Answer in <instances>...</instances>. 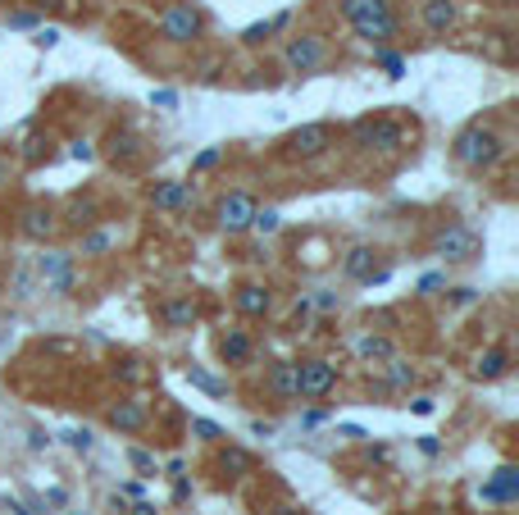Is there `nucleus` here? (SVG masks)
<instances>
[{
    "instance_id": "0eeeda50",
    "label": "nucleus",
    "mask_w": 519,
    "mask_h": 515,
    "mask_svg": "<svg viewBox=\"0 0 519 515\" xmlns=\"http://www.w3.org/2000/svg\"><path fill=\"white\" fill-rule=\"evenodd\" d=\"M214 219H219V229H224L228 238L251 233V219H255V196H251V192H228L224 201H219Z\"/></svg>"
},
{
    "instance_id": "f3484780",
    "label": "nucleus",
    "mask_w": 519,
    "mask_h": 515,
    "mask_svg": "<svg viewBox=\"0 0 519 515\" xmlns=\"http://www.w3.org/2000/svg\"><path fill=\"white\" fill-rule=\"evenodd\" d=\"M192 196V183H156L151 187V205L156 210H183Z\"/></svg>"
},
{
    "instance_id": "dca6fc26",
    "label": "nucleus",
    "mask_w": 519,
    "mask_h": 515,
    "mask_svg": "<svg viewBox=\"0 0 519 515\" xmlns=\"http://www.w3.org/2000/svg\"><path fill=\"white\" fill-rule=\"evenodd\" d=\"M506 370H510V351H506V347H488V351L479 356V365H474V379L492 384V379H501Z\"/></svg>"
},
{
    "instance_id": "a19ab883",
    "label": "nucleus",
    "mask_w": 519,
    "mask_h": 515,
    "mask_svg": "<svg viewBox=\"0 0 519 515\" xmlns=\"http://www.w3.org/2000/svg\"><path fill=\"white\" fill-rule=\"evenodd\" d=\"M73 160H92V146L87 141H73Z\"/></svg>"
},
{
    "instance_id": "4c0bfd02",
    "label": "nucleus",
    "mask_w": 519,
    "mask_h": 515,
    "mask_svg": "<svg viewBox=\"0 0 519 515\" xmlns=\"http://www.w3.org/2000/svg\"><path fill=\"white\" fill-rule=\"evenodd\" d=\"M41 146H46L41 137H32V141H28V151H23V160H28V165H37V160H41Z\"/></svg>"
},
{
    "instance_id": "ddd939ff",
    "label": "nucleus",
    "mask_w": 519,
    "mask_h": 515,
    "mask_svg": "<svg viewBox=\"0 0 519 515\" xmlns=\"http://www.w3.org/2000/svg\"><path fill=\"white\" fill-rule=\"evenodd\" d=\"M233 306H237V315H246V320H264V315L273 311V297H269V287H260V283H246V287H237Z\"/></svg>"
},
{
    "instance_id": "49530a36",
    "label": "nucleus",
    "mask_w": 519,
    "mask_h": 515,
    "mask_svg": "<svg viewBox=\"0 0 519 515\" xmlns=\"http://www.w3.org/2000/svg\"><path fill=\"white\" fill-rule=\"evenodd\" d=\"M251 433H255V438H269V433H273V424H264V420H255V424H251Z\"/></svg>"
},
{
    "instance_id": "6ab92c4d",
    "label": "nucleus",
    "mask_w": 519,
    "mask_h": 515,
    "mask_svg": "<svg viewBox=\"0 0 519 515\" xmlns=\"http://www.w3.org/2000/svg\"><path fill=\"white\" fill-rule=\"evenodd\" d=\"M355 356L369 360V365H374V360H392V356H397V342L383 338V333H364V338L355 342Z\"/></svg>"
},
{
    "instance_id": "de8ad7c7",
    "label": "nucleus",
    "mask_w": 519,
    "mask_h": 515,
    "mask_svg": "<svg viewBox=\"0 0 519 515\" xmlns=\"http://www.w3.org/2000/svg\"><path fill=\"white\" fill-rule=\"evenodd\" d=\"M187 492H192V488H187V479H178V483H174V501H187Z\"/></svg>"
},
{
    "instance_id": "aec40b11",
    "label": "nucleus",
    "mask_w": 519,
    "mask_h": 515,
    "mask_svg": "<svg viewBox=\"0 0 519 515\" xmlns=\"http://www.w3.org/2000/svg\"><path fill=\"white\" fill-rule=\"evenodd\" d=\"M269 393L273 397H282V402H301V397H296V365H273V370H269Z\"/></svg>"
},
{
    "instance_id": "2eb2a0df",
    "label": "nucleus",
    "mask_w": 519,
    "mask_h": 515,
    "mask_svg": "<svg viewBox=\"0 0 519 515\" xmlns=\"http://www.w3.org/2000/svg\"><path fill=\"white\" fill-rule=\"evenodd\" d=\"M160 324L165 329H192L196 324V302L192 297H174L160 306Z\"/></svg>"
},
{
    "instance_id": "393cba45",
    "label": "nucleus",
    "mask_w": 519,
    "mask_h": 515,
    "mask_svg": "<svg viewBox=\"0 0 519 515\" xmlns=\"http://www.w3.org/2000/svg\"><path fill=\"white\" fill-rule=\"evenodd\" d=\"M383 365H388V388H410V384H415V370H410L406 360L392 356V360H383Z\"/></svg>"
},
{
    "instance_id": "a211bd4d",
    "label": "nucleus",
    "mask_w": 519,
    "mask_h": 515,
    "mask_svg": "<svg viewBox=\"0 0 519 515\" xmlns=\"http://www.w3.org/2000/svg\"><path fill=\"white\" fill-rule=\"evenodd\" d=\"M251 351H255V347H251V338H246L242 329H228L224 338H219V356H224L228 365H246Z\"/></svg>"
},
{
    "instance_id": "473e14b6",
    "label": "nucleus",
    "mask_w": 519,
    "mask_h": 515,
    "mask_svg": "<svg viewBox=\"0 0 519 515\" xmlns=\"http://www.w3.org/2000/svg\"><path fill=\"white\" fill-rule=\"evenodd\" d=\"M128 461H132V465H137V470H141L146 479L156 474V456H151V452H141V447H132V452H128Z\"/></svg>"
},
{
    "instance_id": "412c9836",
    "label": "nucleus",
    "mask_w": 519,
    "mask_h": 515,
    "mask_svg": "<svg viewBox=\"0 0 519 515\" xmlns=\"http://www.w3.org/2000/svg\"><path fill=\"white\" fill-rule=\"evenodd\" d=\"M515 492H519V488H515V465H501V470L492 474V483H483V497H488V501H506V506H510Z\"/></svg>"
},
{
    "instance_id": "20e7f679",
    "label": "nucleus",
    "mask_w": 519,
    "mask_h": 515,
    "mask_svg": "<svg viewBox=\"0 0 519 515\" xmlns=\"http://www.w3.org/2000/svg\"><path fill=\"white\" fill-rule=\"evenodd\" d=\"M351 141L360 146V151H383V156H392V151H401V146L410 141V132H406V123H397V119H360V123L351 128Z\"/></svg>"
},
{
    "instance_id": "9b49d317",
    "label": "nucleus",
    "mask_w": 519,
    "mask_h": 515,
    "mask_svg": "<svg viewBox=\"0 0 519 515\" xmlns=\"http://www.w3.org/2000/svg\"><path fill=\"white\" fill-rule=\"evenodd\" d=\"M110 429H119V433H141L146 424H151V411H146V402H137V397H123V402H114L110 406Z\"/></svg>"
},
{
    "instance_id": "c03bdc74",
    "label": "nucleus",
    "mask_w": 519,
    "mask_h": 515,
    "mask_svg": "<svg viewBox=\"0 0 519 515\" xmlns=\"http://www.w3.org/2000/svg\"><path fill=\"white\" fill-rule=\"evenodd\" d=\"M132 515H160V510H156V501H137V506H132Z\"/></svg>"
},
{
    "instance_id": "6e6552de",
    "label": "nucleus",
    "mask_w": 519,
    "mask_h": 515,
    "mask_svg": "<svg viewBox=\"0 0 519 515\" xmlns=\"http://www.w3.org/2000/svg\"><path fill=\"white\" fill-rule=\"evenodd\" d=\"M201 28H205V19H201L192 5H169V10L160 14V37L174 41V46H192V41L201 37Z\"/></svg>"
},
{
    "instance_id": "1a4fd4ad",
    "label": "nucleus",
    "mask_w": 519,
    "mask_h": 515,
    "mask_svg": "<svg viewBox=\"0 0 519 515\" xmlns=\"http://www.w3.org/2000/svg\"><path fill=\"white\" fill-rule=\"evenodd\" d=\"M337 388V370L328 360H301L296 365V397H328Z\"/></svg>"
},
{
    "instance_id": "e433bc0d",
    "label": "nucleus",
    "mask_w": 519,
    "mask_h": 515,
    "mask_svg": "<svg viewBox=\"0 0 519 515\" xmlns=\"http://www.w3.org/2000/svg\"><path fill=\"white\" fill-rule=\"evenodd\" d=\"M474 297H479V292H474V287H456V292H452V306H470Z\"/></svg>"
},
{
    "instance_id": "a878e982",
    "label": "nucleus",
    "mask_w": 519,
    "mask_h": 515,
    "mask_svg": "<svg viewBox=\"0 0 519 515\" xmlns=\"http://www.w3.org/2000/svg\"><path fill=\"white\" fill-rule=\"evenodd\" d=\"M251 229L269 238V233H278V229H282V214H278L273 205H269V210H260V205H255V219H251Z\"/></svg>"
},
{
    "instance_id": "c756f323",
    "label": "nucleus",
    "mask_w": 519,
    "mask_h": 515,
    "mask_svg": "<svg viewBox=\"0 0 519 515\" xmlns=\"http://www.w3.org/2000/svg\"><path fill=\"white\" fill-rule=\"evenodd\" d=\"M219 160H224V146H205V151L192 160V174H205V169H214Z\"/></svg>"
},
{
    "instance_id": "bb28decb",
    "label": "nucleus",
    "mask_w": 519,
    "mask_h": 515,
    "mask_svg": "<svg viewBox=\"0 0 519 515\" xmlns=\"http://www.w3.org/2000/svg\"><path fill=\"white\" fill-rule=\"evenodd\" d=\"M110 247H114V233H87L78 242V256H105Z\"/></svg>"
},
{
    "instance_id": "4468645a",
    "label": "nucleus",
    "mask_w": 519,
    "mask_h": 515,
    "mask_svg": "<svg viewBox=\"0 0 519 515\" xmlns=\"http://www.w3.org/2000/svg\"><path fill=\"white\" fill-rule=\"evenodd\" d=\"M19 229H23V238H32V242H46V238L55 233V214H50L46 205H28V210H23V224H19Z\"/></svg>"
},
{
    "instance_id": "39448f33",
    "label": "nucleus",
    "mask_w": 519,
    "mask_h": 515,
    "mask_svg": "<svg viewBox=\"0 0 519 515\" xmlns=\"http://www.w3.org/2000/svg\"><path fill=\"white\" fill-rule=\"evenodd\" d=\"M282 64L291 68V73H319L324 64H328V41L324 37H315V32H306V37H291L287 41V50H282Z\"/></svg>"
},
{
    "instance_id": "b1692460",
    "label": "nucleus",
    "mask_w": 519,
    "mask_h": 515,
    "mask_svg": "<svg viewBox=\"0 0 519 515\" xmlns=\"http://www.w3.org/2000/svg\"><path fill=\"white\" fill-rule=\"evenodd\" d=\"M37 269H41V278H46V283H59L64 274H73V269H68V256H59V251H46Z\"/></svg>"
},
{
    "instance_id": "f257e3e1",
    "label": "nucleus",
    "mask_w": 519,
    "mask_h": 515,
    "mask_svg": "<svg viewBox=\"0 0 519 515\" xmlns=\"http://www.w3.org/2000/svg\"><path fill=\"white\" fill-rule=\"evenodd\" d=\"M342 19L355 28L360 41L369 46H392L401 37V19L392 10V0H342Z\"/></svg>"
},
{
    "instance_id": "7c9ffc66",
    "label": "nucleus",
    "mask_w": 519,
    "mask_h": 515,
    "mask_svg": "<svg viewBox=\"0 0 519 515\" xmlns=\"http://www.w3.org/2000/svg\"><path fill=\"white\" fill-rule=\"evenodd\" d=\"M278 28H287V14H278V19H269V23H255V28H246L242 37H246V41H264V37L278 32Z\"/></svg>"
},
{
    "instance_id": "7ed1b4c3",
    "label": "nucleus",
    "mask_w": 519,
    "mask_h": 515,
    "mask_svg": "<svg viewBox=\"0 0 519 515\" xmlns=\"http://www.w3.org/2000/svg\"><path fill=\"white\" fill-rule=\"evenodd\" d=\"M333 141H337V132H333V123H301L296 132H287L282 141H278V151H282V160H319V156H328L333 151Z\"/></svg>"
},
{
    "instance_id": "f704fd0d",
    "label": "nucleus",
    "mask_w": 519,
    "mask_h": 515,
    "mask_svg": "<svg viewBox=\"0 0 519 515\" xmlns=\"http://www.w3.org/2000/svg\"><path fill=\"white\" fill-rule=\"evenodd\" d=\"M437 287H447V274H428V278H419V292H424V297H433Z\"/></svg>"
},
{
    "instance_id": "f8f14e48",
    "label": "nucleus",
    "mask_w": 519,
    "mask_h": 515,
    "mask_svg": "<svg viewBox=\"0 0 519 515\" xmlns=\"http://www.w3.org/2000/svg\"><path fill=\"white\" fill-rule=\"evenodd\" d=\"M419 19L433 37H447L456 28V0H424L419 5Z\"/></svg>"
},
{
    "instance_id": "9d476101",
    "label": "nucleus",
    "mask_w": 519,
    "mask_h": 515,
    "mask_svg": "<svg viewBox=\"0 0 519 515\" xmlns=\"http://www.w3.org/2000/svg\"><path fill=\"white\" fill-rule=\"evenodd\" d=\"M342 269H346V278H355V283H388V269L379 265V251L374 247H351L346 251V260H342Z\"/></svg>"
},
{
    "instance_id": "a18cd8bd",
    "label": "nucleus",
    "mask_w": 519,
    "mask_h": 515,
    "mask_svg": "<svg viewBox=\"0 0 519 515\" xmlns=\"http://www.w3.org/2000/svg\"><path fill=\"white\" fill-rule=\"evenodd\" d=\"M10 174H14V169H10V156H0V187L10 183Z\"/></svg>"
},
{
    "instance_id": "58836bf2",
    "label": "nucleus",
    "mask_w": 519,
    "mask_h": 515,
    "mask_svg": "<svg viewBox=\"0 0 519 515\" xmlns=\"http://www.w3.org/2000/svg\"><path fill=\"white\" fill-rule=\"evenodd\" d=\"M151 101H156V105H160V110H174V105H178V96H174V92H156V96H151Z\"/></svg>"
},
{
    "instance_id": "4be33fe9",
    "label": "nucleus",
    "mask_w": 519,
    "mask_h": 515,
    "mask_svg": "<svg viewBox=\"0 0 519 515\" xmlns=\"http://www.w3.org/2000/svg\"><path fill=\"white\" fill-rule=\"evenodd\" d=\"M219 470L233 474V479H242V474H251V470H255V461H251L242 447H224V452H219Z\"/></svg>"
},
{
    "instance_id": "c85d7f7f",
    "label": "nucleus",
    "mask_w": 519,
    "mask_h": 515,
    "mask_svg": "<svg viewBox=\"0 0 519 515\" xmlns=\"http://www.w3.org/2000/svg\"><path fill=\"white\" fill-rule=\"evenodd\" d=\"M192 433L201 438V443H224V429H219L214 420H192Z\"/></svg>"
},
{
    "instance_id": "423d86ee",
    "label": "nucleus",
    "mask_w": 519,
    "mask_h": 515,
    "mask_svg": "<svg viewBox=\"0 0 519 515\" xmlns=\"http://www.w3.org/2000/svg\"><path fill=\"white\" fill-rule=\"evenodd\" d=\"M433 256H442L447 265H465V260L479 256V233L470 224H447L433 238Z\"/></svg>"
},
{
    "instance_id": "cd10ccee",
    "label": "nucleus",
    "mask_w": 519,
    "mask_h": 515,
    "mask_svg": "<svg viewBox=\"0 0 519 515\" xmlns=\"http://www.w3.org/2000/svg\"><path fill=\"white\" fill-rule=\"evenodd\" d=\"M68 219H73V229H92L96 224V201H78L68 210Z\"/></svg>"
},
{
    "instance_id": "72a5a7b5",
    "label": "nucleus",
    "mask_w": 519,
    "mask_h": 515,
    "mask_svg": "<svg viewBox=\"0 0 519 515\" xmlns=\"http://www.w3.org/2000/svg\"><path fill=\"white\" fill-rule=\"evenodd\" d=\"M119 156H123V160L137 156V137H132V132H123V137L114 132V160H119Z\"/></svg>"
},
{
    "instance_id": "79ce46f5",
    "label": "nucleus",
    "mask_w": 519,
    "mask_h": 515,
    "mask_svg": "<svg viewBox=\"0 0 519 515\" xmlns=\"http://www.w3.org/2000/svg\"><path fill=\"white\" fill-rule=\"evenodd\" d=\"M137 379H141V370H137V360H128V365H123V384H137Z\"/></svg>"
},
{
    "instance_id": "09e8293b",
    "label": "nucleus",
    "mask_w": 519,
    "mask_h": 515,
    "mask_svg": "<svg viewBox=\"0 0 519 515\" xmlns=\"http://www.w3.org/2000/svg\"><path fill=\"white\" fill-rule=\"evenodd\" d=\"M497 5H506V10H510V5H515V0H497Z\"/></svg>"
},
{
    "instance_id": "c9c22d12",
    "label": "nucleus",
    "mask_w": 519,
    "mask_h": 515,
    "mask_svg": "<svg viewBox=\"0 0 519 515\" xmlns=\"http://www.w3.org/2000/svg\"><path fill=\"white\" fill-rule=\"evenodd\" d=\"M68 443L78 447V452H87V447H92V433H87V429H73V433H68Z\"/></svg>"
},
{
    "instance_id": "ea45409f",
    "label": "nucleus",
    "mask_w": 519,
    "mask_h": 515,
    "mask_svg": "<svg viewBox=\"0 0 519 515\" xmlns=\"http://www.w3.org/2000/svg\"><path fill=\"white\" fill-rule=\"evenodd\" d=\"M264 515H306L301 506H264Z\"/></svg>"
},
{
    "instance_id": "2f4dec72",
    "label": "nucleus",
    "mask_w": 519,
    "mask_h": 515,
    "mask_svg": "<svg viewBox=\"0 0 519 515\" xmlns=\"http://www.w3.org/2000/svg\"><path fill=\"white\" fill-rule=\"evenodd\" d=\"M374 64H383V68H388V78H401V73H406V59H401L397 50H379V55H374Z\"/></svg>"
},
{
    "instance_id": "5701e85b",
    "label": "nucleus",
    "mask_w": 519,
    "mask_h": 515,
    "mask_svg": "<svg viewBox=\"0 0 519 515\" xmlns=\"http://www.w3.org/2000/svg\"><path fill=\"white\" fill-rule=\"evenodd\" d=\"M187 379H192L201 393H210V397H224V393H228V384H224V379H214V375H205L201 365H187Z\"/></svg>"
},
{
    "instance_id": "37998d69",
    "label": "nucleus",
    "mask_w": 519,
    "mask_h": 515,
    "mask_svg": "<svg viewBox=\"0 0 519 515\" xmlns=\"http://www.w3.org/2000/svg\"><path fill=\"white\" fill-rule=\"evenodd\" d=\"M315 302H319V311H333V306H337V297H333V292H319Z\"/></svg>"
},
{
    "instance_id": "f03ea898",
    "label": "nucleus",
    "mask_w": 519,
    "mask_h": 515,
    "mask_svg": "<svg viewBox=\"0 0 519 515\" xmlns=\"http://www.w3.org/2000/svg\"><path fill=\"white\" fill-rule=\"evenodd\" d=\"M501 156H506V137H501L492 123H470V128H461L456 141H452V160L465 165V169H474V174L497 169Z\"/></svg>"
}]
</instances>
